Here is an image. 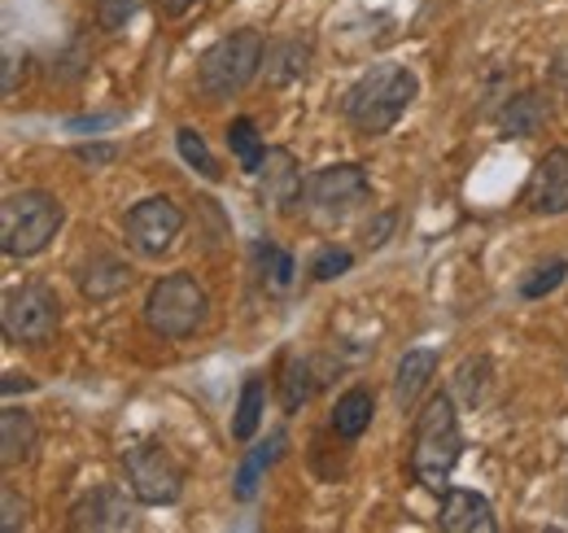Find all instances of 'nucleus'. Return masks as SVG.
Listing matches in <instances>:
<instances>
[{"label":"nucleus","mask_w":568,"mask_h":533,"mask_svg":"<svg viewBox=\"0 0 568 533\" xmlns=\"http://www.w3.org/2000/svg\"><path fill=\"white\" fill-rule=\"evenodd\" d=\"M227 149H232V158H236V167H241L245 175H258V171H263L267 149H263V135L254 128V119H232V128H227Z\"/></svg>","instance_id":"obj_22"},{"label":"nucleus","mask_w":568,"mask_h":533,"mask_svg":"<svg viewBox=\"0 0 568 533\" xmlns=\"http://www.w3.org/2000/svg\"><path fill=\"white\" fill-rule=\"evenodd\" d=\"M258 180H263V189H258L263 201H272L276 210H293L297 201L306 198V180H302V171H297L288 149H267Z\"/></svg>","instance_id":"obj_13"},{"label":"nucleus","mask_w":568,"mask_h":533,"mask_svg":"<svg viewBox=\"0 0 568 533\" xmlns=\"http://www.w3.org/2000/svg\"><path fill=\"white\" fill-rule=\"evenodd\" d=\"M189 4H193V0H162V9H166V13H184Z\"/></svg>","instance_id":"obj_36"},{"label":"nucleus","mask_w":568,"mask_h":533,"mask_svg":"<svg viewBox=\"0 0 568 533\" xmlns=\"http://www.w3.org/2000/svg\"><path fill=\"white\" fill-rule=\"evenodd\" d=\"M263 411H267V381L263 376H245L241 399H236V415H232V438L236 442H254V433L263 424Z\"/></svg>","instance_id":"obj_20"},{"label":"nucleus","mask_w":568,"mask_h":533,"mask_svg":"<svg viewBox=\"0 0 568 533\" xmlns=\"http://www.w3.org/2000/svg\"><path fill=\"white\" fill-rule=\"evenodd\" d=\"M355 266V254L351 250H337V245H324L315 259H311V280H337V275H346Z\"/></svg>","instance_id":"obj_27"},{"label":"nucleus","mask_w":568,"mask_h":533,"mask_svg":"<svg viewBox=\"0 0 568 533\" xmlns=\"http://www.w3.org/2000/svg\"><path fill=\"white\" fill-rule=\"evenodd\" d=\"M184 232V210L171 198H144L128 210V241L144 259H162Z\"/></svg>","instance_id":"obj_8"},{"label":"nucleus","mask_w":568,"mask_h":533,"mask_svg":"<svg viewBox=\"0 0 568 533\" xmlns=\"http://www.w3.org/2000/svg\"><path fill=\"white\" fill-rule=\"evenodd\" d=\"M464 455V429L450 394H433L416 415V438H412V472L425 490H446L450 472Z\"/></svg>","instance_id":"obj_2"},{"label":"nucleus","mask_w":568,"mask_h":533,"mask_svg":"<svg viewBox=\"0 0 568 533\" xmlns=\"http://www.w3.org/2000/svg\"><path fill=\"white\" fill-rule=\"evenodd\" d=\"M254 263H258V275H263V284H267L272 293H284V289L293 284V271H297V263H293V254H288V250H281V245L258 241V245H254Z\"/></svg>","instance_id":"obj_23"},{"label":"nucleus","mask_w":568,"mask_h":533,"mask_svg":"<svg viewBox=\"0 0 568 533\" xmlns=\"http://www.w3.org/2000/svg\"><path fill=\"white\" fill-rule=\"evenodd\" d=\"M206 315H211V298L197 284V275H189V271H171V275L153 280V289L144 298V324L162 341L193 336L206 324Z\"/></svg>","instance_id":"obj_4"},{"label":"nucleus","mask_w":568,"mask_h":533,"mask_svg":"<svg viewBox=\"0 0 568 533\" xmlns=\"http://www.w3.org/2000/svg\"><path fill=\"white\" fill-rule=\"evenodd\" d=\"M36 446H40V429H36V420L27 415V411H0V464L4 467H18L27 464L31 455H36Z\"/></svg>","instance_id":"obj_17"},{"label":"nucleus","mask_w":568,"mask_h":533,"mask_svg":"<svg viewBox=\"0 0 568 533\" xmlns=\"http://www.w3.org/2000/svg\"><path fill=\"white\" fill-rule=\"evenodd\" d=\"M433 376H437V354L433 350H407L398 359V372H394V399H398V406L412 411Z\"/></svg>","instance_id":"obj_18"},{"label":"nucleus","mask_w":568,"mask_h":533,"mask_svg":"<svg viewBox=\"0 0 568 533\" xmlns=\"http://www.w3.org/2000/svg\"><path fill=\"white\" fill-rule=\"evenodd\" d=\"M267 44L258 31H232L219 44L206 49L202 67H197V88L206 101H227L236 92H245L254 83V74H263Z\"/></svg>","instance_id":"obj_5"},{"label":"nucleus","mask_w":568,"mask_h":533,"mask_svg":"<svg viewBox=\"0 0 568 533\" xmlns=\"http://www.w3.org/2000/svg\"><path fill=\"white\" fill-rule=\"evenodd\" d=\"M534 214H568V149H547L525 184Z\"/></svg>","instance_id":"obj_11"},{"label":"nucleus","mask_w":568,"mask_h":533,"mask_svg":"<svg viewBox=\"0 0 568 533\" xmlns=\"http://www.w3.org/2000/svg\"><path fill=\"white\" fill-rule=\"evenodd\" d=\"M372 415H376V394L367 385H355L346 390L342 399L333 402V415H328V429L346 442H358L367 429H372Z\"/></svg>","instance_id":"obj_16"},{"label":"nucleus","mask_w":568,"mask_h":533,"mask_svg":"<svg viewBox=\"0 0 568 533\" xmlns=\"http://www.w3.org/2000/svg\"><path fill=\"white\" fill-rule=\"evenodd\" d=\"M123 472H128L136 503H144V507H171L184 494V467L158 442H141V446L123 451Z\"/></svg>","instance_id":"obj_7"},{"label":"nucleus","mask_w":568,"mask_h":533,"mask_svg":"<svg viewBox=\"0 0 568 533\" xmlns=\"http://www.w3.org/2000/svg\"><path fill=\"white\" fill-rule=\"evenodd\" d=\"M311 70V44L306 40H276L267 44V58H263V79L267 88H293L302 83Z\"/></svg>","instance_id":"obj_15"},{"label":"nucleus","mask_w":568,"mask_h":533,"mask_svg":"<svg viewBox=\"0 0 568 533\" xmlns=\"http://www.w3.org/2000/svg\"><path fill=\"white\" fill-rule=\"evenodd\" d=\"M0 324H4V336L13 345H44L58 336V324H62V302L49 284H18L4 293V306H0Z\"/></svg>","instance_id":"obj_6"},{"label":"nucleus","mask_w":568,"mask_h":533,"mask_svg":"<svg viewBox=\"0 0 568 533\" xmlns=\"http://www.w3.org/2000/svg\"><path fill=\"white\" fill-rule=\"evenodd\" d=\"M175 144H180V158H184L193 171H202L206 180H219V167H214V158H211V149H206V140H202V132L180 128V132H175Z\"/></svg>","instance_id":"obj_25"},{"label":"nucleus","mask_w":568,"mask_h":533,"mask_svg":"<svg viewBox=\"0 0 568 533\" xmlns=\"http://www.w3.org/2000/svg\"><path fill=\"white\" fill-rule=\"evenodd\" d=\"M284 451V433H272L267 442H258L245 460H241V467H236V476H232V499L236 503H250L254 494H258V481H263V472L281 460Z\"/></svg>","instance_id":"obj_19"},{"label":"nucleus","mask_w":568,"mask_h":533,"mask_svg":"<svg viewBox=\"0 0 568 533\" xmlns=\"http://www.w3.org/2000/svg\"><path fill=\"white\" fill-rule=\"evenodd\" d=\"M367 198H372V180L358 162H337L306 175V205L320 214H351Z\"/></svg>","instance_id":"obj_9"},{"label":"nucleus","mask_w":568,"mask_h":533,"mask_svg":"<svg viewBox=\"0 0 568 533\" xmlns=\"http://www.w3.org/2000/svg\"><path fill=\"white\" fill-rule=\"evenodd\" d=\"M22 525H27V499L4 481V485H0V530L18 533Z\"/></svg>","instance_id":"obj_29"},{"label":"nucleus","mask_w":568,"mask_h":533,"mask_svg":"<svg viewBox=\"0 0 568 533\" xmlns=\"http://www.w3.org/2000/svg\"><path fill=\"white\" fill-rule=\"evenodd\" d=\"M67 525H71L74 533L132 530V525H136V512H132V503H128L123 490H114V485H97V490H88V494L74 499Z\"/></svg>","instance_id":"obj_10"},{"label":"nucleus","mask_w":568,"mask_h":533,"mask_svg":"<svg viewBox=\"0 0 568 533\" xmlns=\"http://www.w3.org/2000/svg\"><path fill=\"white\" fill-rule=\"evenodd\" d=\"M437 525L446 533H495V507L486 494L477 490H442V507H437Z\"/></svg>","instance_id":"obj_12"},{"label":"nucleus","mask_w":568,"mask_h":533,"mask_svg":"<svg viewBox=\"0 0 568 533\" xmlns=\"http://www.w3.org/2000/svg\"><path fill=\"white\" fill-rule=\"evenodd\" d=\"M18 390H31V381L22 372H4V394H18Z\"/></svg>","instance_id":"obj_34"},{"label":"nucleus","mask_w":568,"mask_h":533,"mask_svg":"<svg viewBox=\"0 0 568 533\" xmlns=\"http://www.w3.org/2000/svg\"><path fill=\"white\" fill-rule=\"evenodd\" d=\"M141 9V0H101L97 4V18H101V31H119L128 27V18Z\"/></svg>","instance_id":"obj_30"},{"label":"nucleus","mask_w":568,"mask_h":533,"mask_svg":"<svg viewBox=\"0 0 568 533\" xmlns=\"http://www.w3.org/2000/svg\"><path fill=\"white\" fill-rule=\"evenodd\" d=\"M105 123H114V114H101V119H74L71 128L74 132H83V128H105Z\"/></svg>","instance_id":"obj_35"},{"label":"nucleus","mask_w":568,"mask_h":533,"mask_svg":"<svg viewBox=\"0 0 568 533\" xmlns=\"http://www.w3.org/2000/svg\"><path fill=\"white\" fill-rule=\"evenodd\" d=\"M486 381H490V359L481 354V359H468V363L459 368L455 390H459V399L468 402V406H477V402H481V394H486Z\"/></svg>","instance_id":"obj_26"},{"label":"nucleus","mask_w":568,"mask_h":533,"mask_svg":"<svg viewBox=\"0 0 568 533\" xmlns=\"http://www.w3.org/2000/svg\"><path fill=\"white\" fill-rule=\"evenodd\" d=\"M568 275V263L565 259H551V263L534 266L525 280H520V298H529V302H538V298H547V293H556L560 284H565Z\"/></svg>","instance_id":"obj_24"},{"label":"nucleus","mask_w":568,"mask_h":533,"mask_svg":"<svg viewBox=\"0 0 568 533\" xmlns=\"http://www.w3.org/2000/svg\"><path fill=\"white\" fill-rule=\"evenodd\" d=\"M306 399H311V363L306 359H293L288 363V376H284V411H297Z\"/></svg>","instance_id":"obj_28"},{"label":"nucleus","mask_w":568,"mask_h":533,"mask_svg":"<svg viewBox=\"0 0 568 533\" xmlns=\"http://www.w3.org/2000/svg\"><path fill=\"white\" fill-rule=\"evenodd\" d=\"M542 119H547V110H542L538 92H520L498 114V132H503V140H525V135H534L542 128Z\"/></svg>","instance_id":"obj_21"},{"label":"nucleus","mask_w":568,"mask_h":533,"mask_svg":"<svg viewBox=\"0 0 568 533\" xmlns=\"http://www.w3.org/2000/svg\"><path fill=\"white\" fill-rule=\"evenodd\" d=\"M128 284H132V266L123 263L119 254H97L92 263L79 271V293L88 302H114Z\"/></svg>","instance_id":"obj_14"},{"label":"nucleus","mask_w":568,"mask_h":533,"mask_svg":"<svg viewBox=\"0 0 568 533\" xmlns=\"http://www.w3.org/2000/svg\"><path fill=\"white\" fill-rule=\"evenodd\" d=\"M416 92H420V79L412 70L394 67V62H381V67H372L367 74L355 79V88L342 101V114H346V123L358 135H385L407 114V105L416 101Z\"/></svg>","instance_id":"obj_1"},{"label":"nucleus","mask_w":568,"mask_h":533,"mask_svg":"<svg viewBox=\"0 0 568 533\" xmlns=\"http://www.w3.org/2000/svg\"><path fill=\"white\" fill-rule=\"evenodd\" d=\"M67 210L44 189H22L0 201V250L9 259H36L62 232Z\"/></svg>","instance_id":"obj_3"},{"label":"nucleus","mask_w":568,"mask_h":533,"mask_svg":"<svg viewBox=\"0 0 568 533\" xmlns=\"http://www.w3.org/2000/svg\"><path fill=\"white\" fill-rule=\"evenodd\" d=\"M389 228H394V214H381V219H376V228L367 223V245H372V250H376V245H385V232H389Z\"/></svg>","instance_id":"obj_33"},{"label":"nucleus","mask_w":568,"mask_h":533,"mask_svg":"<svg viewBox=\"0 0 568 533\" xmlns=\"http://www.w3.org/2000/svg\"><path fill=\"white\" fill-rule=\"evenodd\" d=\"M74 158H79V162H88V167H105V162H114V158H119V149H114V144H79V149H74Z\"/></svg>","instance_id":"obj_32"},{"label":"nucleus","mask_w":568,"mask_h":533,"mask_svg":"<svg viewBox=\"0 0 568 533\" xmlns=\"http://www.w3.org/2000/svg\"><path fill=\"white\" fill-rule=\"evenodd\" d=\"M27 74V53H18V49H4V70H0V92L4 97H13L18 92V79Z\"/></svg>","instance_id":"obj_31"}]
</instances>
